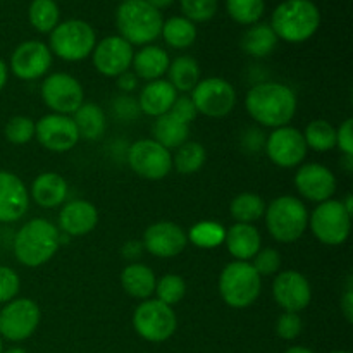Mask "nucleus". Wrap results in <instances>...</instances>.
Returning a JSON list of instances; mask_svg holds the SVG:
<instances>
[{"label":"nucleus","mask_w":353,"mask_h":353,"mask_svg":"<svg viewBox=\"0 0 353 353\" xmlns=\"http://www.w3.org/2000/svg\"><path fill=\"white\" fill-rule=\"evenodd\" d=\"M245 107L255 123L276 130L295 117L296 95L285 83L262 81L248 90Z\"/></svg>","instance_id":"1"},{"label":"nucleus","mask_w":353,"mask_h":353,"mask_svg":"<svg viewBox=\"0 0 353 353\" xmlns=\"http://www.w3.org/2000/svg\"><path fill=\"white\" fill-rule=\"evenodd\" d=\"M59 234V228L43 217L28 221L14 236V257L26 268L47 264L61 247Z\"/></svg>","instance_id":"2"},{"label":"nucleus","mask_w":353,"mask_h":353,"mask_svg":"<svg viewBox=\"0 0 353 353\" xmlns=\"http://www.w3.org/2000/svg\"><path fill=\"white\" fill-rule=\"evenodd\" d=\"M269 26L278 40L303 43L319 30L321 12L312 0H285L274 9Z\"/></svg>","instance_id":"3"},{"label":"nucleus","mask_w":353,"mask_h":353,"mask_svg":"<svg viewBox=\"0 0 353 353\" xmlns=\"http://www.w3.org/2000/svg\"><path fill=\"white\" fill-rule=\"evenodd\" d=\"M161 10L152 7L147 0H123L116 10V26L119 37L130 45H150L161 37Z\"/></svg>","instance_id":"4"},{"label":"nucleus","mask_w":353,"mask_h":353,"mask_svg":"<svg viewBox=\"0 0 353 353\" xmlns=\"http://www.w3.org/2000/svg\"><path fill=\"white\" fill-rule=\"evenodd\" d=\"M265 228L279 243L300 240L309 228V210L305 203L293 195H283L265 205Z\"/></svg>","instance_id":"5"},{"label":"nucleus","mask_w":353,"mask_h":353,"mask_svg":"<svg viewBox=\"0 0 353 353\" xmlns=\"http://www.w3.org/2000/svg\"><path fill=\"white\" fill-rule=\"evenodd\" d=\"M262 292V278L252 262L234 261L223 269L219 276V295L233 309L254 305Z\"/></svg>","instance_id":"6"},{"label":"nucleus","mask_w":353,"mask_h":353,"mask_svg":"<svg viewBox=\"0 0 353 353\" xmlns=\"http://www.w3.org/2000/svg\"><path fill=\"white\" fill-rule=\"evenodd\" d=\"M97 45V34L92 24L83 19H68L59 23L50 33L52 54L68 62H78L90 57Z\"/></svg>","instance_id":"7"},{"label":"nucleus","mask_w":353,"mask_h":353,"mask_svg":"<svg viewBox=\"0 0 353 353\" xmlns=\"http://www.w3.org/2000/svg\"><path fill=\"white\" fill-rule=\"evenodd\" d=\"M309 226L314 236L327 247H338L350 236L352 214L343 207L341 200H326L309 216Z\"/></svg>","instance_id":"8"},{"label":"nucleus","mask_w":353,"mask_h":353,"mask_svg":"<svg viewBox=\"0 0 353 353\" xmlns=\"http://www.w3.org/2000/svg\"><path fill=\"white\" fill-rule=\"evenodd\" d=\"M133 327L143 340L162 343L174 334L178 319L172 307L157 299H147L134 309Z\"/></svg>","instance_id":"9"},{"label":"nucleus","mask_w":353,"mask_h":353,"mask_svg":"<svg viewBox=\"0 0 353 353\" xmlns=\"http://www.w3.org/2000/svg\"><path fill=\"white\" fill-rule=\"evenodd\" d=\"M126 161L133 172L148 181L164 179L172 171L171 150L162 147L154 138L138 140L128 148Z\"/></svg>","instance_id":"10"},{"label":"nucleus","mask_w":353,"mask_h":353,"mask_svg":"<svg viewBox=\"0 0 353 353\" xmlns=\"http://www.w3.org/2000/svg\"><path fill=\"white\" fill-rule=\"evenodd\" d=\"M193 105L196 112L207 117H224L236 105V90L224 78L200 79L192 90Z\"/></svg>","instance_id":"11"},{"label":"nucleus","mask_w":353,"mask_h":353,"mask_svg":"<svg viewBox=\"0 0 353 353\" xmlns=\"http://www.w3.org/2000/svg\"><path fill=\"white\" fill-rule=\"evenodd\" d=\"M41 312L31 299H14L0 310V336L9 341L28 340L40 324Z\"/></svg>","instance_id":"12"},{"label":"nucleus","mask_w":353,"mask_h":353,"mask_svg":"<svg viewBox=\"0 0 353 353\" xmlns=\"http://www.w3.org/2000/svg\"><path fill=\"white\" fill-rule=\"evenodd\" d=\"M41 99L52 112L69 116L85 102V92L74 76L68 72H54L41 83Z\"/></svg>","instance_id":"13"},{"label":"nucleus","mask_w":353,"mask_h":353,"mask_svg":"<svg viewBox=\"0 0 353 353\" xmlns=\"http://www.w3.org/2000/svg\"><path fill=\"white\" fill-rule=\"evenodd\" d=\"M264 150L272 164L292 169L302 164L309 148L302 131L293 126H281L272 130V133L265 138Z\"/></svg>","instance_id":"14"},{"label":"nucleus","mask_w":353,"mask_h":353,"mask_svg":"<svg viewBox=\"0 0 353 353\" xmlns=\"http://www.w3.org/2000/svg\"><path fill=\"white\" fill-rule=\"evenodd\" d=\"M34 137L41 147L55 154L72 150L79 141L78 128L72 117L55 112L47 114L40 121H37Z\"/></svg>","instance_id":"15"},{"label":"nucleus","mask_w":353,"mask_h":353,"mask_svg":"<svg viewBox=\"0 0 353 353\" xmlns=\"http://www.w3.org/2000/svg\"><path fill=\"white\" fill-rule=\"evenodd\" d=\"M133 55V45L128 43L119 34L105 37L95 45L92 52L93 65L107 78H117L123 72L130 71Z\"/></svg>","instance_id":"16"},{"label":"nucleus","mask_w":353,"mask_h":353,"mask_svg":"<svg viewBox=\"0 0 353 353\" xmlns=\"http://www.w3.org/2000/svg\"><path fill=\"white\" fill-rule=\"evenodd\" d=\"M272 296L285 312H302L312 302V286L299 271H281L272 281Z\"/></svg>","instance_id":"17"},{"label":"nucleus","mask_w":353,"mask_h":353,"mask_svg":"<svg viewBox=\"0 0 353 353\" xmlns=\"http://www.w3.org/2000/svg\"><path fill=\"white\" fill-rule=\"evenodd\" d=\"M52 52L47 43L38 40L23 41L10 55V71L23 81H34L48 72Z\"/></svg>","instance_id":"18"},{"label":"nucleus","mask_w":353,"mask_h":353,"mask_svg":"<svg viewBox=\"0 0 353 353\" xmlns=\"http://www.w3.org/2000/svg\"><path fill=\"white\" fill-rule=\"evenodd\" d=\"M141 245H143V250H147L154 257L171 259L185 250L188 245V236L179 224L161 221L145 230Z\"/></svg>","instance_id":"19"},{"label":"nucleus","mask_w":353,"mask_h":353,"mask_svg":"<svg viewBox=\"0 0 353 353\" xmlns=\"http://www.w3.org/2000/svg\"><path fill=\"white\" fill-rule=\"evenodd\" d=\"M295 186L302 196L310 202H326L336 192V176L326 165L309 162L300 165L295 174Z\"/></svg>","instance_id":"20"},{"label":"nucleus","mask_w":353,"mask_h":353,"mask_svg":"<svg viewBox=\"0 0 353 353\" xmlns=\"http://www.w3.org/2000/svg\"><path fill=\"white\" fill-rule=\"evenodd\" d=\"M30 209V192L19 176L0 171V223H16Z\"/></svg>","instance_id":"21"},{"label":"nucleus","mask_w":353,"mask_h":353,"mask_svg":"<svg viewBox=\"0 0 353 353\" xmlns=\"http://www.w3.org/2000/svg\"><path fill=\"white\" fill-rule=\"evenodd\" d=\"M99 224V210L88 200H71L59 212V228L68 236H86Z\"/></svg>","instance_id":"22"},{"label":"nucleus","mask_w":353,"mask_h":353,"mask_svg":"<svg viewBox=\"0 0 353 353\" xmlns=\"http://www.w3.org/2000/svg\"><path fill=\"white\" fill-rule=\"evenodd\" d=\"M176 99H178V92L174 90V86L168 79L161 78L155 79V81H148L141 88L138 107H140V112H145L152 117H159L171 110Z\"/></svg>","instance_id":"23"},{"label":"nucleus","mask_w":353,"mask_h":353,"mask_svg":"<svg viewBox=\"0 0 353 353\" xmlns=\"http://www.w3.org/2000/svg\"><path fill=\"white\" fill-rule=\"evenodd\" d=\"M224 245L236 261L250 262L262 248V236L254 224L234 223L230 230H226Z\"/></svg>","instance_id":"24"},{"label":"nucleus","mask_w":353,"mask_h":353,"mask_svg":"<svg viewBox=\"0 0 353 353\" xmlns=\"http://www.w3.org/2000/svg\"><path fill=\"white\" fill-rule=\"evenodd\" d=\"M30 196L41 209H55L68 199V181L59 172H41L31 183Z\"/></svg>","instance_id":"25"},{"label":"nucleus","mask_w":353,"mask_h":353,"mask_svg":"<svg viewBox=\"0 0 353 353\" xmlns=\"http://www.w3.org/2000/svg\"><path fill=\"white\" fill-rule=\"evenodd\" d=\"M169 64H171L169 54L157 45H145L141 50L133 55V62H131L134 76L145 79V81L161 79L168 72Z\"/></svg>","instance_id":"26"},{"label":"nucleus","mask_w":353,"mask_h":353,"mask_svg":"<svg viewBox=\"0 0 353 353\" xmlns=\"http://www.w3.org/2000/svg\"><path fill=\"white\" fill-rule=\"evenodd\" d=\"M152 134H154V140L161 143L164 148L176 150L185 141H188L190 124L169 110L168 114L155 117V123L152 126Z\"/></svg>","instance_id":"27"},{"label":"nucleus","mask_w":353,"mask_h":353,"mask_svg":"<svg viewBox=\"0 0 353 353\" xmlns=\"http://www.w3.org/2000/svg\"><path fill=\"white\" fill-rule=\"evenodd\" d=\"M155 272L148 265L140 262H131L121 272V285L124 292L138 300H147L155 292Z\"/></svg>","instance_id":"28"},{"label":"nucleus","mask_w":353,"mask_h":353,"mask_svg":"<svg viewBox=\"0 0 353 353\" xmlns=\"http://www.w3.org/2000/svg\"><path fill=\"white\" fill-rule=\"evenodd\" d=\"M76 128H78L79 138L85 140L95 141L100 140L105 133V114H103L102 107L99 103L93 102H83L81 107L72 116Z\"/></svg>","instance_id":"29"},{"label":"nucleus","mask_w":353,"mask_h":353,"mask_svg":"<svg viewBox=\"0 0 353 353\" xmlns=\"http://www.w3.org/2000/svg\"><path fill=\"white\" fill-rule=\"evenodd\" d=\"M169 79L168 81L174 86L176 92L188 93L199 85L202 79V71H200L199 62L190 55H179L174 61H171L168 69Z\"/></svg>","instance_id":"30"},{"label":"nucleus","mask_w":353,"mask_h":353,"mask_svg":"<svg viewBox=\"0 0 353 353\" xmlns=\"http://www.w3.org/2000/svg\"><path fill=\"white\" fill-rule=\"evenodd\" d=\"M278 45V37L272 31V28L265 23L252 24L247 31H245L243 38H241V47L252 57H268Z\"/></svg>","instance_id":"31"},{"label":"nucleus","mask_w":353,"mask_h":353,"mask_svg":"<svg viewBox=\"0 0 353 353\" xmlns=\"http://www.w3.org/2000/svg\"><path fill=\"white\" fill-rule=\"evenodd\" d=\"M161 34L169 47L183 50V48H188L195 43L196 26L185 16H174L164 21Z\"/></svg>","instance_id":"32"},{"label":"nucleus","mask_w":353,"mask_h":353,"mask_svg":"<svg viewBox=\"0 0 353 353\" xmlns=\"http://www.w3.org/2000/svg\"><path fill=\"white\" fill-rule=\"evenodd\" d=\"M231 217H233L236 223L241 224H254L257 223L261 217H264L265 212V202L262 200V196H259L257 193L252 192H243L240 195H236L233 199L230 205Z\"/></svg>","instance_id":"33"},{"label":"nucleus","mask_w":353,"mask_h":353,"mask_svg":"<svg viewBox=\"0 0 353 353\" xmlns=\"http://www.w3.org/2000/svg\"><path fill=\"white\" fill-rule=\"evenodd\" d=\"M207 152L202 143L199 141H185L181 147L176 148V154L172 157V168L181 174H193L200 171L205 164Z\"/></svg>","instance_id":"34"},{"label":"nucleus","mask_w":353,"mask_h":353,"mask_svg":"<svg viewBox=\"0 0 353 353\" xmlns=\"http://www.w3.org/2000/svg\"><path fill=\"white\" fill-rule=\"evenodd\" d=\"M31 26L40 33H52L61 19V10L55 0H33L28 10Z\"/></svg>","instance_id":"35"},{"label":"nucleus","mask_w":353,"mask_h":353,"mask_svg":"<svg viewBox=\"0 0 353 353\" xmlns=\"http://www.w3.org/2000/svg\"><path fill=\"white\" fill-rule=\"evenodd\" d=\"M307 148L316 152H330L336 147V128L324 119H316L307 124L303 131Z\"/></svg>","instance_id":"36"},{"label":"nucleus","mask_w":353,"mask_h":353,"mask_svg":"<svg viewBox=\"0 0 353 353\" xmlns=\"http://www.w3.org/2000/svg\"><path fill=\"white\" fill-rule=\"evenodd\" d=\"M186 236H188V241H192L195 247L209 250V248H216L224 243L226 228L223 224L216 223V221H200V223L193 224L190 228Z\"/></svg>","instance_id":"37"},{"label":"nucleus","mask_w":353,"mask_h":353,"mask_svg":"<svg viewBox=\"0 0 353 353\" xmlns=\"http://www.w3.org/2000/svg\"><path fill=\"white\" fill-rule=\"evenodd\" d=\"M226 10L234 23L252 26L264 16L265 2L264 0H226Z\"/></svg>","instance_id":"38"},{"label":"nucleus","mask_w":353,"mask_h":353,"mask_svg":"<svg viewBox=\"0 0 353 353\" xmlns=\"http://www.w3.org/2000/svg\"><path fill=\"white\" fill-rule=\"evenodd\" d=\"M154 293L165 305H178L186 295V281L178 274H164L155 283Z\"/></svg>","instance_id":"39"},{"label":"nucleus","mask_w":353,"mask_h":353,"mask_svg":"<svg viewBox=\"0 0 353 353\" xmlns=\"http://www.w3.org/2000/svg\"><path fill=\"white\" fill-rule=\"evenodd\" d=\"M34 123L31 117L28 116H14L7 121L6 128H3V134H6L7 141L14 145H26L34 138Z\"/></svg>","instance_id":"40"},{"label":"nucleus","mask_w":353,"mask_h":353,"mask_svg":"<svg viewBox=\"0 0 353 353\" xmlns=\"http://www.w3.org/2000/svg\"><path fill=\"white\" fill-rule=\"evenodd\" d=\"M183 14L192 23H205L217 12L219 0H179Z\"/></svg>","instance_id":"41"},{"label":"nucleus","mask_w":353,"mask_h":353,"mask_svg":"<svg viewBox=\"0 0 353 353\" xmlns=\"http://www.w3.org/2000/svg\"><path fill=\"white\" fill-rule=\"evenodd\" d=\"M252 265H254L261 278L278 274L279 269H281V254L271 247L261 248L257 255L252 259Z\"/></svg>","instance_id":"42"},{"label":"nucleus","mask_w":353,"mask_h":353,"mask_svg":"<svg viewBox=\"0 0 353 353\" xmlns=\"http://www.w3.org/2000/svg\"><path fill=\"white\" fill-rule=\"evenodd\" d=\"M21 279L14 269L0 265V303L6 305L7 302L14 300L19 293Z\"/></svg>","instance_id":"43"},{"label":"nucleus","mask_w":353,"mask_h":353,"mask_svg":"<svg viewBox=\"0 0 353 353\" xmlns=\"http://www.w3.org/2000/svg\"><path fill=\"white\" fill-rule=\"evenodd\" d=\"M303 323L299 314L283 312L276 323V333L281 340H295L302 333Z\"/></svg>","instance_id":"44"},{"label":"nucleus","mask_w":353,"mask_h":353,"mask_svg":"<svg viewBox=\"0 0 353 353\" xmlns=\"http://www.w3.org/2000/svg\"><path fill=\"white\" fill-rule=\"evenodd\" d=\"M112 107H114V114H116L119 119H124V121L134 119V117L140 114V107H138V102L134 99H131V97H128V95L117 97V99L114 100Z\"/></svg>","instance_id":"45"},{"label":"nucleus","mask_w":353,"mask_h":353,"mask_svg":"<svg viewBox=\"0 0 353 353\" xmlns=\"http://www.w3.org/2000/svg\"><path fill=\"white\" fill-rule=\"evenodd\" d=\"M336 147L343 152V155H353V119L348 117L336 130Z\"/></svg>","instance_id":"46"},{"label":"nucleus","mask_w":353,"mask_h":353,"mask_svg":"<svg viewBox=\"0 0 353 353\" xmlns=\"http://www.w3.org/2000/svg\"><path fill=\"white\" fill-rule=\"evenodd\" d=\"M171 112L176 114L178 117H181V119L186 121L188 124L192 123V121H195L196 116H199V112H196L195 105H193L192 99H190L188 95L178 97L174 105L171 107Z\"/></svg>","instance_id":"47"},{"label":"nucleus","mask_w":353,"mask_h":353,"mask_svg":"<svg viewBox=\"0 0 353 353\" xmlns=\"http://www.w3.org/2000/svg\"><path fill=\"white\" fill-rule=\"evenodd\" d=\"M340 309H341V312H343L345 319H347L348 323H352V321H353V290H352V285H348L347 292H345L343 299H341Z\"/></svg>","instance_id":"48"},{"label":"nucleus","mask_w":353,"mask_h":353,"mask_svg":"<svg viewBox=\"0 0 353 353\" xmlns=\"http://www.w3.org/2000/svg\"><path fill=\"white\" fill-rule=\"evenodd\" d=\"M117 86H119V90H123V92L130 93L138 86V78L133 74V72L126 71L121 76H117Z\"/></svg>","instance_id":"49"},{"label":"nucleus","mask_w":353,"mask_h":353,"mask_svg":"<svg viewBox=\"0 0 353 353\" xmlns=\"http://www.w3.org/2000/svg\"><path fill=\"white\" fill-rule=\"evenodd\" d=\"M141 252H143V245H141L140 241H128L123 247L124 257L130 259V261H134V259L140 257Z\"/></svg>","instance_id":"50"},{"label":"nucleus","mask_w":353,"mask_h":353,"mask_svg":"<svg viewBox=\"0 0 353 353\" xmlns=\"http://www.w3.org/2000/svg\"><path fill=\"white\" fill-rule=\"evenodd\" d=\"M7 74H9V71H7V64L0 59V92H2L3 86H6Z\"/></svg>","instance_id":"51"},{"label":"nucleus","mask_w":353,"mask_h":353,"mask_svg":"<svg viewBox=\"0 0 353 353\" xmlns=\"http://www.w3.org/2000/svg\"><path fill=\"white\" fill-rule=\"evenodd\" d=\"M147 2L150 3L152 7H155V9H157V10H161V9H165V7L171 6V3L174 2V0H147Z\"/></svg>","instance_id":"52"},{"label":"nucleus","mask_w":353,"mask_h":353,"mask_svg":"<svg viewBox=\"0 0 353 353\" xmlns=\"http://www.w3.org/2000/svg\"><path fill=\"white\" fill-rule=\"evenodd\" d=\"M285 353H314V352L309 350V348H305V347H292V348H288Z\"/></svg>","instance_id":"53"},{"label":"nucleus","mask_w":353,"mask_h":353,"mask_svg":"<svg viewBox=\"0 0 353 353\" xmlns=\"http://www.w3.org/2000/svg\"><path fill=\"white\" fill-rule=\"evenodd\" d=\"M341 203H343V207L348 210V212L353 214V199H352V195H347L345 202H341Z\"/></svg>","instance_id":"54"},{"label":"nucleus","mask_w":353,"mask_h":353,"mask_svg":"<svg viewBox=\"0 0 353 353\" xmlns=\"http://www.w3.org/2000/svg\"><path fill=\"white\" fill-rule=\"evenodd\" d=\"M3 353H28V352L24 350V348L14 347V348H9V350H7V352H3Z\"/></svg>","instance_id":"55"},{"label":"nucleus","mask_w":353,"mask_h":353,"mask_svg":"<svg viewBox=\"0 0 353 353\" xmlns=\"http://www.w3.org/2000/svg\"><path fill=\"white\" fill-rule=\"evenodd\" d=\"M0 353H3V347H2V336H0Z\"/></svg>","instance_id":"56"},{"label":"nucleus","mask_w":353,"mask_h":353,"mask_svg":"<svg viewBox=\"0 0 353 353\" xmlns=\"http://www.w3.org/2000/svg\"><path fill=\"white\" fill-rule=\"evenodd\" d=\"M333 353H348V352H333Z\"/></svg>","instance_id":"57"}]
</instances>
